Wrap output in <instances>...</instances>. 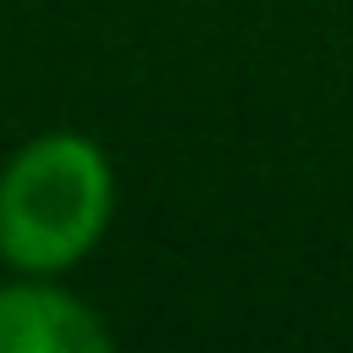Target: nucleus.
I'll list each match as a JSON object with an SVG mask.
<instances>
[{
	"instance_id": "nucleus-2",
	"label": "nucleus",
	"mask_w": 353,
	"mask_h": 353,
	"mask_svg": "<svg viewBox=\"0 0 353 353\" xmlns=\"http://www.w3.org/2000/svg\"><path fill=\"white\" fill-rule=\"evenodd\" d=\"M116 336L61 276L0 281V353H105Z\"/></svg>"
},
{
	"instance_id": "nucleus-1",
	"label": "nucleus",
	"mask_w": 353,
	"mask_h": 353,
	"mask_svg": "<svg viewBox=\"0 0 353 353\" xmlns=\"http://www.w3.org/2000/svg\"><path fill=\"white\" fill-rule=\"evenodd\" d=\"M110 154L72 127H44L0 165V265L17 276H66L110 232Z\"/></svg>"
}]
</instances>
